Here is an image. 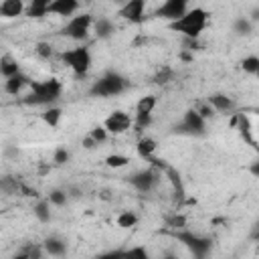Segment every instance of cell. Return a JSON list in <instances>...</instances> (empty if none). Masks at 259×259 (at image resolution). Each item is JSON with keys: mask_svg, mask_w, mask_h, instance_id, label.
<instances>
[{"mask_svg": "<svg viewBox=\"0 0 259 259\" xmlns=\"http://www.w3.org/2000/svg\"><path fill=\"white\" fill-rule=\"evenodd\" d=\"M206 22H208V12L200 6H194V8H188L184 12V16H180L178 20L170 22L168 26L174 30V32H180L184 34L186 38H198L200 32L206 28Z\"/></svg>", "mask_w": 259, "mask_h": 259, "instance_id": "cell-1", "label": "cell"}, {"mask_svg": "<svg viewBox=\"0 0 259 259\" xmlns=\"http://www.w3.org/2000/svg\"><path fill=\"white\" fill-rule=\"evenodd\" d=\"M63 93V85L59 79L55 77H49L45 81H36L32 83L30 81V95L24 99V103L28 105H49L55 103Z\"/></svg>", "mask_w": 259, "mask_h": 259, "instance_id": "cell-2", "label": "cell"}, {"mask_svg": "<svg viewBox=\"0 0 259 259\" xmlns=\"http://www.w3.org/2000/svg\"><path fill=\"white\" fill-rule=\"evenodd\" d=\"M125 89H127V79L115 71H109L91 85L89 93L95 97H115V95L123 93Z\"/></svg>", "mask_w": 259, "mask_h": 259, "instance_id": "cell-3", "label": "cell"}, {"mask_svg": "<svg viewBox=\"0 0 259 259\" xmlns=\"http://www.w3.org/2000/svg\"><path fill=\"white\" fill-rule=\"evenodd\" d=\"M61 61L77 75V77H85L91 69V51L89 47L85 45H79V47H73V49H67L61 53Z\"/></svg>", "mask_w": 259, "mask_h": 259, "instance_id": "cell-4", "label": "cell"}, {"mask_svg": "<svg viewBox=\"0 0 259 259\" xmlns=\"http://www.w3.org/2000/svg\"><path fill=\"white\" fill-rule=\"evenodd\" d=\"M174 239H176L178 243H182V245L194 255V259H206L208 253L212 251V241H210L208 237L196 235V233L186 231V229L174 231Z\"/></svg>", "mask_w": 259, "mask_h": 259, "instance_id": "cell-5", "label": "cell"}, {"mask_svg": "<svg viewBox=\"0 0 259 259\" xmlns=\"http://www.w3.org/2000/svg\"><path fill=\"white\" fill-rule=\"evenodd\" d=\"M93 26V16L89 12H81L77 16H71L67 20V24L63 26V34L73 38V40H85L89 36V30Z\"/></svg>", "mask_w": 259, "mask_h": 259, "instance_id": "cell-6", "label": "cell"}, {"mask_svg": "<svg viewBox=\"0 0 259 259\" xmlns=\"http://www.w3.org/2000/svg\"><path fill=\"white\" fill-rule=\"evenodd\" d=\"M174 132L184 134V136H204L206 134V121L194 109H186L182 115V121L178 125H174Z\"/></svg>", "mask_w": 259, "mask_h": 259, "instance_id": "cell-7", "label": "cell"}, {"mask_svg": "<svg viewBox=\"0 0 259 259\" xmlns=\"http://www.w3.org/2000/svg\"><path fill=\"white\" fill-rule=\"evenodd\" d=\"M127 180L138 192H152L160 182V172L156 168H146V170L132 174Z\"/></svg>", "mask_w": 259, "mask_h": 259, "instance_id": "cell-8", "label": "cell"}, {"mask_svg": "<svg viewBox=\"0 0 259 259\" xmlns=\"http://www.w3.org/2000/svg\"><path fill=\"white\" fill-rule=\"evenodd\" d=\"M132 125H134L132 117H130L125 111H121V109H115V111H111V113L105 117V121H103V127H105V132H107V134H113V136L127 132Z\"/></svg>", "mask_w": 259, "mask_h": 259, "instance_id": "cell-9", "label": "cell"}, {"mask_svg": "<svg viewBox=\"0 0 259 259\" xmlns=\"http://www.w3.org/2000/svg\"><path fill=\"white\" fill-rule=\"evenodd\" d=\"M188 10V2L186 0H166L158 6L156 10V16L168 20V22H174L178 20L180 16H184V12Z\"/></svg>", "mask_w": 259, "mask_h": 259, "instance_id": "cell-10", "label": "cell"}, {"mask_svg": "<svg viewBox=\"0 0 259 259\" xmlns=\"http://www.w3.org/2000/svg\"><path fill=\"white\" fill-rule=\"evenodd\" d=\"M144 10H146V2L144 0H130L119 8V16L127 22L140 24L144 20Z\"/></svg>", "mask_w": 259, "mask_h": 259, "instance_id": "cell-11", "label": "cell"}, {"mask_svg": "<svg viewBox=\"0 0 259 259\" xmlns=\"http://www.w3.org/2000/svg\"><path fill=\"white\" fill-rule=\"evenodd\" d=\"M79 8L81 4L77 0H51L49 2V14H57V16H73Z\"/></svg>", "mask_w": 259, "mask_h": 259, "instance_id": "cell-12", "label": "cell"}, {"mask_svg": "<svg viewBox=\"0 0 259 259\" xmlns=\"http://www.w3.org/2000/svg\"><path fill=\"white\" fill-rule=\"evenodd\" d=\"M206 103L214 111H219V113H229L235 107V101L229 95H225V93H212V95H208L206 97Z\"/></svg>", "mask_w": 259, "mask_h": 259, "instance_id": "cell-13", "label": "cell"}, {"mask_svg": "<svg viewBox=\"0 0 259 259\" xmlns=\"http://www.w3.org/2000/svg\"><path fill=\"white\" fill-rule=\"evenodd\" d=\"M40 245H42V251L51 257H65L67 255V243L59 237H47Z\"/></svg>", "mask_w": 259, "mask_h": 259, "instance_id": "cell-14", "label": "cell"}, {"mask_svg": "<svg viewBox=\"0 0 259 259\" xmlns=\"http://www.w3.org/2000/svg\"><path fill=\"white\" fill-rule=\"evenodd\" d=\"M156 148H158V142H156L154 138H150V136L140 138L138 144H136V152H138V156H140L142 160H148V162L154 158Z\"/></svg>", "mask_w": 259, "mask_h": 259, "instance_id": "cell-15", "label": "cell"}, {"mask_svg": "<svg viewBox=\"0 0 259 259\" xmlns=\"http://www.w3.org/2000/svg\"><path fill=\"white\" fill-rule=\"evenodd\" d=\"M26 85H30V79L24 73H18V75H14V77H10V79L4 81V91L8 95H20V91Z\"/></svg>", "mask_w": 259, "mask_h": 259, "instance_id": "cell-16", "label": "cell"}, {"mask_svg": "<svg viewBox=\"0 0 259 259\" xmlns=\"http://www.w3.org/2000/svg\"><path fill=\"white\" fill-rule=\"evenodd\" d=\"M20 188H22V182H20L16 176H12V174L0 176V194H4V196H14V194L20 192Z\"/></svg>", "mask_w": 259, "mask_h": 259, "instance_id": "cell-17", "label": "cell"}, {"mask_svg": "<svg viewBox=\"0 0 259 259\" xmlns=\"http://www.w3.org/2000/svg\"><path fill=\"white\" fill-rule=\"evenodd\" d=\"M24 2L22 0H4L0 2V16L2 18H16L24 12Z\"/></svg>", "mask_w": 259, "mask_h": 259, "instance_id": "cell-18", "label": "cell"}, {"mask_svg": "<svg viewBox=\"0 0 259 259\" xmlns=\"http://www.w3.org/2000/svg\"><path fill=\"white\" fill-rule=\"evenodd\" d=\"M93 32H95V36H97V38L105 40V38H109V36L115 32V26H113V22H111L109 18L101 16V18L93 20Z\"/></svg>", "mask_w": 259, "mask_h": 259, "instance_id": "cell-19", "label": "cell"}, {"mask_svg": "<svg viewBox=\"0 0 259 259\" xmlns=\"http://www.w3.org/2000/svg\"><path fill=\"white\" fill-rule=\"evenodd\" d=\"M18 73H20L18 61L12 59L10 55H4V57L0 59V75H2L4 79H10V77H14V75H18Z\"/></svg>", "mask_w": 259, "mask_h": 259, "instance_id": "cell-20", "label": "cell"}, {"mask_svg": "<svg viewBox=\"0 0 259 259\" xmlns=\"http://www.w3.org/2000/svg\"><path fill=\"white\" fill-rule=\"evenodd\" d=\"M24 14L30 16V18H42L49 14V0H32L26 8H24Z\"/></svg>", "mask_w": 259, "mask_h": 259, "instance_id": "cell-21", "label": "cell"}, {"mask_svg": "<svg viewBox=\"0 0 259 259\" xmlns=\"http://www.w3.org/2000/svg\"><path fill=\"white\" fill-rule=\"evenodd\" d=\"M32 214L36 217L38 223H49L53 219V212H51V204L47 198H40L34 206H32Z\"/></svg>", "mask_w": 259, "mask_h": 259, "instance_id": "cell-22", "label": "cell"}, {"mask_svg": "<svg viewBox=\"0 0 259 259\" xmlns=\"http://www.w3.org/2000/svg\"><path fill=\"white\" fill-rule=\"evenodd\" d=\"M253 28H255V24H253L247 16H239V18H235V22H233V32H235L237 36H249V34L253 32Z\"/></svg>", "mask_w": 259, "mask_h": 259, "instance_id": "cell-23", "label": "cell"}, {"mask_svg": "<svg viewBox=\"0 0 259 259\" xmlns=\"http://www.w3.org/2000/svg\"><path fill=\"white\" fill-rule=\"evenodd\" d=\"M40 117H42V121H45L49 127H57V125L61 123V117H63V109H61V107H55V105H51V107H47V109H45V113H42Z\"/></svg>", "mask_w": 259, "mask_h": 259, "instance_id": "cell-24", "label": "cell"}, {"mask_svg": "<svg viewBox=\"0 0 259 259\" xmlns=\"http://www.w3.org/2000/svg\"><path fill=\"white\" fill-rule=\"evenodd\" d=\"M115 223H117L119 229H132V227L138 225V214H136L134 210H121V212L117 214Z\"/></svg>", "mask_w": 259, "mask_h": 259, "instance_id": "cell-25", "label": "cell"}, {"mask_svg": "<svg viewBox=\"0 0 259 259\" xmlns=\"http://www.w3.org/2000/svg\"><path fill=\"white\" fill-rule=\"evenodd\" d=\"M156 103H158L156 95H144L136 103V113H152L154 107H156Z\"/></svg>", "mask_w": 259, "mask_h": 259, "instance_id": "cell-26", "label": "cell"}, {"mask_svg": "<svg viewBox=\"0 0 259 259\" xmlns=\"http://www.w3.org/2000/svg\"><path fill=\"white\" fill-rule=\"evenodd\" d=\"M237 121H239V132H241V136H243L247 142L255 144V140H253V130H251V123H249L247 115H245V113H239V115L235 117V123H237Z\"/></svg>", "mask_w": 259, "mask_h": 259, "instance_id": "cell-27", "label": "cell"}, {"mask_svg": "<svg viewBox=\"0 0 259 259\" xmlns=\"http://www.w3.org/2000/svg\"><path fill=\"white\" fill-rule=\"evenodd\" d=\"M123 259H150V253L144 245H136V247L123 249Z\"/></svg>", "mask_w": 259, "mask_h": 259, "instance_id": "cell-28", "label": "cell"}, {"mask_svg": "<svg viewBox=\"0 0 259 259\" xmlns=\"http://www.w3.org/2000/svg\"><path fill=\"white\" fill-rule=\"evenodd\" d=\"M241 67L247 75H257L259 73V57L257 55H249L241 61Z\"/></svg>", "mask_w": 259, "mask_h": 259, "instance_id": "cell-29", "label": "cell"}, {"mask_svg": "<svg viewBox=\"0 0 259 259\" xmlns=\"http://www.w3.org/2000/svg\"><path fill=\"white\" fill-rule=\"evenodd\" d=\"M49 204H53V206H65L67 202H69V196H67V192L65 190H61V188H55V190H51L49 192Z\"/></svg>", "mask_w": 259, "mask_h": 259, "instance_id": "cell-30", "label": "cell"}, {"mask_svg": "<svg viewBox=\"0 0 259 259\" xmlns=\"http://www.w3.org/2000/svg\"><path fill=\"white\" fill-rule=\"evenodd\" d=\"M127 162H130V158L123 156V154H109V156H105V166L107 168H123V166H127Z\"/></svg>", "mask_w": 259, "mask_h": 259, "instance_id": "cell-31", "label": "cell"}, {"mask_svg": "<svg viewBox=\"0 0 259 259\" xmlns=\"http://www.w3.org/2000/svg\"><path fill=\"white\" fill-rule=\"evenodd\" d=\"M172 77H174V71H172L170 67H162V69H160V71L154 75V83L164 85V83H168Z\"/></svg>", "mask_w": 259, "mask_h": 259, "instance_id": "cell-32", "label": "cell"}, {"mask_svg": "<svg viewBox=\"0 0 259 259\" xmlns=\"http://www.w3.org/2000/svg\"><path fill=\"white\" fill-rule=\"evenodd\" d=\"M87 136H89V138H91L95 144H103V142L107 140V136H109V134L105 132V127H103V125H95V127H93V130H91Z\"/></svg>", "mask_w": 259, "mask_h": 259, "instance_id": "cell-33", "label": "cell"}, {"mask_svg": "<svg viewBox=\"0 0 259 259\" xmlns=\"http://www.w3.org/2000/svg\"><path fill=\"white\" fill-rule=\"evenodd\" d=\"M132 121H134V125H136L138 130H146V127H150V123H152V113H136V117H134Z\"/></svg>", "mask_w": 259, "mask_h": 259, "instance_id": "cell-34", "label": "cell"}, {"mask_svg": "<svg viewBox=\"0 0 259 259\" xmlns=\"http://www.w3.org/2000/svg\"><path fill=\"white\" fill-rule=\"evenodd\" d=\"M192 109H194V111H196L204 121H206V119H210V117H214V109H212L206 101H204V103H198V105H196V107H192Z\"/></svg>", "mask_w": 259, "mask_h": 259, "instance_id": "cell-35", "label": "cell"}, {"mask_svg": "<svg viewBox=\"0 0 259 259\" xmlns=\"http://www.w3.org/2000/svg\"><path fill=\"white\" fill-rule=\"evenodd\" d=\"M69 158H71V154H69V150H67V148H57V150H55V154H53V162H55L57 166L67 164V162H69Z\"/></svg>", "mask_w": 259, "mask_h": 259, "instance_id": "cell-36", "label": "cell"}, {"mask_svg": "<svg viewBox=\"0 0 259 259\" xmlns=\"http://www.w3.org/2000/svg\"><path fill=\"white\" fill-rule=\"evenodd\" d=\"M36 55L40 57V59H51L53 57V47H51V42H45V40H40V42H36Z\"/></svg>", "mask_w": 259, "mask_h": 259, "instance_id": "cell-37", "label": "cell"}, {"mask_svg": "<svg viewBox=\"0 0 259 259\" xmlns=\"http://www.w3.org/2000/svg\"><path fill=\"white\" fill-rule=\"evenodd\" d=\"M168 227L174 229V231H182V229L186 227L184 214H174V217H170V219H168Z\"/></svg>", "mask_w": 259, "mask_h": 259, "instance_id": "cell-38", "label": "cell"}, {"mask_svg": "<svg viewBox=\"0 0 259 259\" xmlns=\"http://www.w3.org/2000/svg\"><path fill=\"white\" fill-rule=\"evenodd\" d=\"M26 255H28V259H42V245H30V247H26V251H24Z\"/></svg>", "mask_w": 259, "mask_h": 259, "instance_id": "cell-39", "label": "cell"}, {"mask_svg": "<svg viewBox=\"0 0 259 259\" xmlns=\"http://www.w3.org/2000/svg\"><path fill=\"white\" fill-rule=\"evenodd\" d=\"M95 259H123V249H113V251L99 253Z\"/></svg>", "mask_w": 259, "mask_h": 259, "instance_id": "cell-40", "label": "cell"}, {"mask_svg": "<svg viewBox=\"0 0 259 259\" xmlns=\"http://www.w3.org/2000/svg\"><path fill=\"white\" fill-rule=\"evenodd\" d=\"M178 59L180 61H184V63H190V61H194V53H190V51H180V55H178Z\"/></svg>", "mask_w": 259, "mask_h": 259, "instance_id": "cell-41", "label": "cell"}, {"mask_svg": "<svg viewBox=\"0 0 259 259\" xmlns=\"http://www.w3.org/2000/svg\"><path fill=\"white\" fill-rule=\"evenodd\" d=\"M81 146H83V148H85V150H93V148H95V146H97V144H95V142H93V140H91V138H89V136H85V138H83V140H81Z\"/></svg>", "mask_w": 259, "mask_h": 259, "instance_id": "cell-42", "label": "cell"}, {"mask_svg": "<svg viewBox=\"0 0 259 259\" xmlns=\"http://www.w3.org/2000/svg\"><path fill=\"white\" fill-rule=\"evenodd\" d=\"M4 154H6V156H12V158H16V156H18V148H16V146H8V148L4 150Z\"/></svg>", "mask_w": 259, "mask_h": 259, "instance_id": "cell-43", "label": "cell"}, {"mask_svg": "<svg viewBox=\"0 0 259 259\" xmlns=\"http://www.w3.org/2000/svg\"><path fill=\"white\" fill-rule=\"evenodd\" d=\"M251 174H253V176H259V162H257V160L251 164Z\"/></svg>", "mask_w": 259, "mask_h": 259, "instance_id": "cell-44", "label": "cell"}, {"mask_svg": "<svg viewBox=\"0 0 259 259\" xmlns=\"http://www.w3.org/2000/svg\"><path fill=\"white\" fill-rule=\"evenodd\" d=\"M8 259H28V255L22 251V253H16V255H12V257H8Z\"/></svg>", "mask_w": 259, "mask_h": 259, "instance_id": "cell-45", "label": "cell"}, {"mask_svg": "<svg viewBox=\"0 0 259 259\" xmlns=\"http://www.w3.org/2000/svg\"><path fill=\"white\" fill-rule=\"evenodd\" d=\"M162 259H176V255H172V253H168V255H164Z\"/></svg>", "mask_w": 259, "mask_h": 259, "instance_id": "cell-46", "label": "cell"}]
</instances>
